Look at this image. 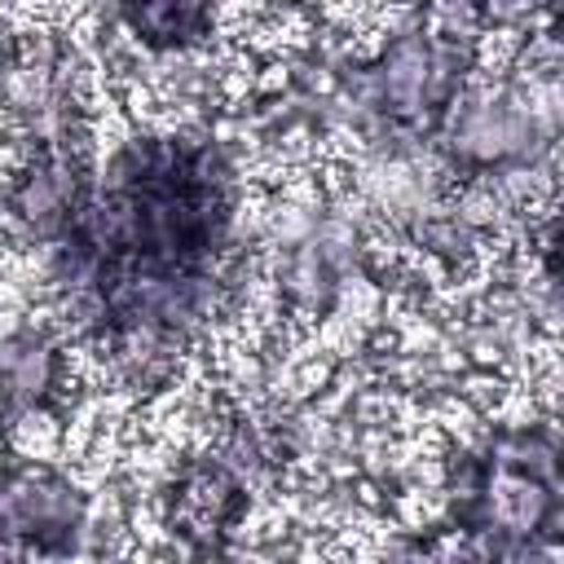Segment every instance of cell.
<instances>
[{
	"instance_id": "obj_1",
	"label": "cell",
	"mask_w": 564,
	"mask_h": 564,
	"mask_svg": "<svg viewBox=\"0 0 564 564\" xmlns=\"http://www.w3.org/2000/svg\"><path fill=\"white\" fill-rule=\"evenodd\" d=\"M234 212L238 181L216 137H137L79 185L48 242L93 326L128 352L172 344L207 313Z\"/></svg>"
},
{
	"instance_id": "obj_7",
	"label": "cell",
	"mask_w": 564,
	"mask_h": 564,
	"mask_svg": "<svg viewBox=\"0 0 564 564\" xmlns=\"http://www.w3.org/2000/svg\"><path fill=\"white\" fill-rule=\"evenodd\" d=\"M436 84V53L427 40L405 35L379 66V93L397 119H414Z\"/></svg>"
},
{
	"instance_id": "obj_2",
	"label": "cell",
	"mask_w": 564,
	"mask_h": 564,
	"mask_svg": "<svg viewBox=\"0 0 564 564\" xmlns=\"http://www.w3.org/2000/svg\"><path fill=\"white\" fill-rule=\"evenodd\" d=\"M560 463L551 427L498 432L467 458L454 494V524L489 555H529L560 533Z\"/></svg>"
},
{
	"instance_id": "obj_6",
	"label": "cell",
	"mask_w": 564,
	"mask_h": 564,
	"mask_svg": "<svg viewBox=\"0 0 564 564\" xmlns=\"http://www.w3.org/2000/svg\"><path fill=\"white\" fill-rule=\"evenodd\" d=\"M123 26L154 53H181L207 40L212 0H119Z\"/></svg>"
},
{
	"instance_id": "obj_3",
	"label": "cell",
	"mask_w": 564,
	"mask_h": 564,
	"mask_svg": "<svg viewBox=\"0 0 564 564\" xmlns=\"http://www.w3.org/2000/svg\"><path fill=\"white\" fill-rule=\"evenodd\" d=\"M84 516V494L53 467L26 463L0 476V555H66Z\"/></svg>"
},
{
	"instance_id": "obj_4",
	"label": "cell",
	"mask_w": 564,
	"mask_h": 564,
	"mask_svg": "<svg viewBox=\"0 0 564 564\" xmlns=\"http://www.w3.org/2000/svg\"><path fill=\"white\" fill-rule=\"evenodd\" d=\"M62 392V348L44 330H18L0 339V432L26 414L48 410Z\"/></svg>"
},
{
	"instance_id": "obj_5",
	"label": "cell",
	"mask_w": 564,
	"mask_h": 564,
	"mask_svg": "<svg viewBox=\"0 0 564 564\" xmlns=\"http://www.w3.org/2000/svg\"><path fill=\"white\" fill-rule=\"evenodd\" d=\"M242 507H247L242 480H238L225 463H216V458L194 463V467L181 476L176 494H172V511H176V520L185 524L181 533H203V538H212V542L234 529V520L242 516Z\"/></svg>"
}]
</instances>
